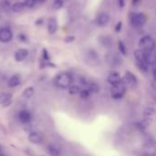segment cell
Returning <instances> with one entry per match:
<instances>
[{
    "mask_svg": "<svg viewBox=\"0 0 156 156\" xmlns=\"http://www.w3.org/2000/svg\"><path fill=\"white\" fill-rule=\"evenodd\" d=\"M12 103V94L9 92L0 93V105L3 107H8Z\"/></svg>",
    "mask_w": 156,
    "mask_h": 156,
    "instance_id": "cell-13",
    "label": "cell"
},
{
    "mask_svg": "<svg viewBox=\"0 0 156 156\" xmlns=\"http://www.w3.org/2000/svg\"><path fill=\"white\" fill-rule=\"evenodd\" d=\"M110 20H111V17H110L109 14L101 13L100 15L97 16V17L95 19V23L98 27H106L110 23Z\"/></svg>",
    "mask_w": 156,
    "mask_h": 156,
    "instance_id": "cell-8",
    "label": "cell"
},
{
    "mask_svg": "<svg viewBox=\"0 0 156 156\" xmlns=\"http://www.w3.org/2000/svg\"><path fill=\"white\" fill-rule=\"evenodd\" d=\"M139 48L144 51H149L155 49L156 42L155 40L150 36H144L139 40Z\"/></svg>",
    "mask_w": 156,
    "mask_h": 156,
    "instance_id": "cell-3",
    "label": "cell"
},
{
    "mask_svg": "<svg viewBox=\"0 0 156 156\" xmlns=\"http://www.w3.org/2000/svg\"><path fill=\"white\" fill-rule=\"evenodd\" d=\"M18 120L22 123L27 124L32 121V114L28 110H21L18 112Z\"/></svg>",
    "mask_w": 156,
    "mask_h": 156,
    "instance_id": "cell-9",
    "label": "cell"
},
{
    "mask_svg": "<svg viewBox=\"0 0 156 156\" xmlns=\"http://www.w3.org/2000/svg\"><path fill=\"white\" fill-rule=\"evenodd\" d=\"M17 37H18V40L21 41V42H26L27 40V37L25 34H21L20 33V34H18Z\"/></svg>",
    "mask_w": 156,
    "mask_h": 156,
    "instance_id": "cell-29",
    "label": "cell"
},
{
    "mask_svg": "<svg viewBox=\"0 0 156 156\" xmlns=\"http://www.w3.org/2000/svg\"><path fill=\"white\" fill-rule=\"evenodd\" d=\"M126 90H127V86L125 85L123 80H122L121 82H119L117 84L112 85L111 96L114 100H121L124 97Z\"/></svg>",
    "mask_w": 156,
    "mask_h": 156,
    "instance_id": "cell-2",
    "label": "cell"
},
{
    "mask_svg": "<svg viewBox=\"0 0 156 156\" xmlns=\"http://www.w3.org/2000/svg\"><path fill=\"white\" fill-rule=\"evenodd\" d=\"M0 156H5V155H4L3 154H0Z\"/></svg>",
    "mask_w": 156,
    "mask_h": 156,
    "instance_id": "cell-40",
    "label": "cell"
},
{
    "mask_svg": "<svg viewBox=\"0 0 156 156\" xmlns=\"http://www.w3.org/2000/svg\"><path fill=\"white\" fill-rule=\"evenodd\" d=\"M141 156H152V154H142Z\"/></svg>",
    "mask_w": 156,
    "mask_h": 156,
    "instance_id": "cell-36",
    "label": "cell"
},
{
    "mask_svg": "<svg viewBox=\"0 0 156 156\" xmlns=\"http://www.w3.org/2000/svg\"><path fill=\"white\" fill-rule=\"evenodd\" d=\"M13 38V32L8 27H0V42L8 43Z\"/></svg>",
    "mask_w": 156,
    "mask_h": 156,
    "instance_id": "cell-7",
    "label": "cell"
},
{
    "mask_svg": "<svg viewBox=\"0 0 156 156\" xmlns=\"http://www.w3.org/2000/svg\"><path fill=\"white\" fill-rule=\"evenodd\" d=\"M28 56V50L27 48H19L15 52L14 58L16 62H22L24 61Z\"/></svg>",
    "mask_w": 156,
    "mask_h": 156,
    "instance_id": "cell-12",
    "label": "cell"
},
{
    "mask_svg": "<svg viewBox=\"0 0 156 156\" xmlns=\"http://www.w3.org/2000/svg\"><path fill=\"white\" fill-rule=\"evenodd\" d=\"M99 40H100L101 44L104 48H111V47L112 46V39L110 37H108V36H102V37H100Z\"/></svg>",
    "mask_w": 156,
    "mask_h": 156,
    "instance_id": "cell-19",
    "label": "cell"
},
{
    "mask_svg": "<svg viewBox=\"0 0 156 156\" xmlns=\"http://www.w3.org/2000/svg\"><path fill=\"white\" fill-rule=\"evenodd\" d=\"M144 60L147 65H154L156 63V50L144 51Z\"/></svg>",
    "mask_w": 156,
    "mask_h": 156,
    "instance_id": "cell-11",
    "label": "cell"
},
{
    "mask_svg": "<svg viewBox=\"0 0 156 156\" xmlns=\"http://www.w3.org/2000/svg\"><path fill=\"white\" fill-rule=\"evenodd\" d=\"M81 90H82V88L80 86H79V85H71L69 88V93L70 95L77 96V95H80V94Z\"/></svg>",
    "mask_w": 156,
    "mask_h": 156,
    "instance_id": "cell-22",
    "label": "cell"
},
{
    "mask_svg": "<svg viewBox=\"0 0 156 156\" xmlns=\"http://www.w3.org/2000/svg\"><path fill=\"white\" fill-rule=\"evenodd\" d=\"M54 83L60 89H69L73 83V77L69 72H60L54 78Z\"/></svg>",
    "mask_w": 156,
    "mask_h": 156,
    "instance_id": "cell-1",
    "label": "cell"
},
{
    "mask_svg": "<svg viewBox=\"0 0 156 156\" xmlns=\"http://www.w3.org/2000/svg\"><path fill=\"white\" fill-rule=\"evenodd\" d=\"M48 153L51 154L52 156H59L60 155V152H59V149H58L56 146L54 145H48Z\"/></svg>",
    "mask_w": 156,
    "mask_h": 156,
    "instance_id": "cell-23",
    "label": "cell"
},
{
    "mask_svg": "<svg viewBox=\"0 0 156 156\" xmlns=\"http://www.w3.org/2000/svg\"><path fill=\"white\" fill-rule=\"evenodd\" d=\"M118 5L121 8H122L125 5V0H118Z\"/></svg>",
    "mask_w": 156,
    "mask_h": 156,
    "instance_id": "cell-32",
    "label": "cell"
},
{
    "mask_svg": "<svg viewBox=\"0 0 156 156\" xmlns=\"http://www.w3.org/2000/svg\"><path fill=\"white\" fill-rule=\"evenodd\" d=\"M22 82V79L20 77V75L18 74H14L13 76H11L7 81V85L9 88H16L18 87Z\"/></svg>",
    "mask_w": 156,
    "mask_h": 156,
    "instance_id": "cell-16",
    "label": "cell"
},
{
    "mask_svg": "<svg viewBox=\"0 0 156 156\" xmlns=\"http://www.w3.org/2000/svg\"><path fill=\"white\" fill-rule=\"evenodd\" d=\"M42 57H43V59L45 60H48L49 59V56L48 54V51L46 49H43V52H42Z\"/></svg>",
    "mask_w": 156,
    "mask_h": 156,
    "instance_id": "cell-30",
    "label": "cell"
},
{
    "mask_svg": "<svg viewBox=\"0 0 156 156\" xmlns=\"http://www.w3.org/2000/svg\"><path fill=\"white\" fill-rule=\"evenodd\" d=\"M37 2V0H25L24 5H25V7L27 8H33L36 5Z\"/></svg>",
    "mask_w": 156,
    "mask_h": 156,
    "instance_id": "cell-26",
    "label": "cell"
},
{
    "mask_svg": "<svg viewBox=\"0 0 156 156\" xmlns=\"http://www.w3.org/2000/svg\"><path fill=\"white\" fill-rule=\"evenodd\" d=\"M123 82L125 83V85L127 87H130V88H134L137 86L138 84V79L137 77L131 71H126L124 73V76H123Z\"/></svg>",
    "mask_w": 156,
    "mask_h": 156,
    "instance_id": "cell-6",
    "label": "cell"
},
{
    "mask_svg": "<svg viewBox=\"0 0 156 156\" xmlns=\"http://www.w3.org/2000/svg\"><path fill=\"white\" fill-rule=\"evenodd\" d=\"M34 93H35V89H34V87L30 86V87H27V88H26L24 90V91L22 93V96H23V98L28 100L34 95Z\"/></svg>",
    "mask_w": 156,
    "mask_h": 156,
    "instance_id": "cell-21",
    "label": "cell"
},
{
    "mask_svg": "<svg viewBox=\"0 0 156 156\" xmlns=\"http://www.w3.org/2000/svg\"><path fill=\"white\" fill-rule=\"evenodd\" d=\"M87 59L90 62V64L94 65V66H97V65H99L101 63V59H100L99 54L95 50H93V49H90L88 52V54H87Z\"/></svg>",
    "mask_w": 156,
    "mask_h": 156,
    "instance_id": "cell-10",
    "label": "cell"
},
{
    "mask_svg": "<svg viewBox=\"0 0 156 156\" xmlns=\"http://www.w3.org/2000/svg\"><path fill=\"white\" fill-rule=\"evenodd\" d=\"M91 94H92V93H91L89 90H87V89H82L81 91H80V96L82 99H88V98H90V96Z\"/></svg>",
    "mask_w": 156,
    "mask_h": 156,
    "instance_id": "cell-27",
    "label": "cell"
},
{
    "mask_svg": "<svg viewBox=\"0 0 156 156\" xmlns=\"http://www.w3.org/2000/svg\"><path fill=\"white\" fill-rule=\"evenodd\" d=\"M27 138H28L29 142L34 144H39L43 141V136L37 132H30L28 133Z\"/></svg>",
    "mask_w": 156,
    "mask_h": 156,
    "instance_id": "cell-15",
    "label": "cell"
},
{
    "mask_svg": "<svg viewBox=\"0 0 156 156\" xmlns=\"http://www.w3.org/2000/svg\"><path fill=\"white\" fill-rule=\"evenodd\" d=\"M72 40H74V37H67V38L65 39L66 42H71Z\"/></svg>",
    "mask_w": 156,
    "mask_h": 156,
    "instance_id": "cell-34",
    "label": "cell"
},
{
    "mask_svg": "<svg viewBox=\"0 0 156 156\" xmlns=\"http://www.w3.org/2000/svg\"><path fill=\"white\" fill-rule=\"evenodd\" d=\"M146 21H147V16L144 13L138 12L131 16V23L133 27H143L146 23Z\"/></svg>",
    "mask_w": 156,
    "mask_h": 156,
    "instance_id": "cell-5",
    "label": "cell"
},
{
    "mask_svg": "<svg viewBox=\"0 0 156 156\" xmlns=\"http://www.w3.org/2000/svg\"><path fill=\"white\" fill-rule=\"evenodd\" d=\"M152 156H156V150L154 151V154H152Z\"/></svg>",
    "mask_w": 156,
    "mask_h": 156,
    "instance_id": "cell-39",
    "label": "cell"
},
{
    "mask_svg": "<svg viewBox=\"0 0 156 156\" xmlns=\"http://www.w3.org/2000/svg\"><path fill=\"white\" fill-rule=\"evenodd\" d=\"M134 57L136 58L137 63H141V64H146L145 60H144V51L142 49H136L134 51Z\"/></svg>",
    "mask_w": 156,
    "mask_h": 156,
    "instance_id": "cell-18",
    "label": "cell"
},
{
    "mask_svg": "<svg viewBox=\"0 0 156 156\" xmlns=\"http://www.w3.org/2000/svg\"><path fill=\"white\" fill-rule=\"evenodd\" d=\"M11 9L15 13H19L25 9V5L24 2H15L14 4L11 5Z\"/></svg>",
    "mask_w": 156,
    "mask_h": 156,
    "instance_id": "cell-20",
    "label": "cell"
},
{
    "mask_svg": "<svg viewBox=\"0 0 156 156\" xmlns=\"http://www.w3.org/2000/svg\"><path fill=\"white\" fill-rule=\"evenodd\" d=\"M43 23H44V19H42V18H39V19H37V20L36 21V25H37V26L42 25Z\"/></svg>",
    "mask_w": 156,
    "mask_h": 156,
    "instance_id": "cell-33",
    "label": "cell"
},
{
    "mask_svg": "<svg viewBox=\"0 0 156 156\" xmlns=\"http://www.w3.org/2000/svg\"><path fill=\"white\" fill-rule=\"evenodd\" d=\"M65 1L66 0H54L53 1V7H54V9L58 10V9L62 8L63 5H64Z\"/></svg>",
    "mask_w": 156,
    "mask_h": 156,
    "instance_id": "cell-25",
    "label": "cell"
},
{
    "mask_svg": "<svg viewBox=\"0 0 156 156\" xmlns=\"http://www.w3.org/2000/svg\"><path fill=\"white\" fill-rule=\"evenodd\" d=\"M153 76H154V80L156 81V68L154 69V72H153Z\"/></svg>",
    "mask_w": 156,
    "mask_h": 156,
    "instance_id": "cell-35",
    "label": "cell"
},
{
    "mask_svg": "<svg viewBox=\"0 0 156 156\" xmlns=\"http://www.w3.org/2000/svg\"><path fill=\"white\" fill-rule=\"evenodd\" d=\"M105 60L106 62L113 68L120 67L122 64V58H121L120 55H118L115 52H108L105 54Z\"/></svg>",
    "mask_w": 156,
    "mask_h": 156,
    "instance_id": "cell-4",
    "label": "cell"
},
{
    "mask_svg": "<svg viewBox=\"0 0 156 156\" xmlns=\"http://www.w3.org/2000/svg\"><path fill=\"white\" fill-rule=\"evenodd\" d=\"M47 0H37V2H40V3H44V2H46Z\"/></svg>",
    "mask_w": 156,
    "mask_h": 156,
    "instance_id": "cell-37",
    "label": "cell"
},
{
    "mask_svg": "<svg viewBox=\"0 0 156 156\" xmlns=\"http://www.w3.org/2000/svg\"><path fill=\"white\" fill-rule=\"evenodd\" d=\"M118 48H119L120 52H121L123 56H126V55H127V48H126V46H125V44H124L122 40H119V42H118Z\"/></svg>",
    "mask_w": 156,
    "mask_h": 156,
    "instance_id": "cell-24",
    "label": "cell"
},
{
    "mask_svg": "<svg viewBox=\"0 0 156 156\" xmlns=\"http://www.w3.org/2000/svg\"><path fill=\"white\" fill-rule=\"evenodd\" d=\"M122 22H119V23L117 24V26L115 27V31H116V32H120V31H121V29H122Z\"/></svg>",
    "mask_w": 156,
    "mask_h": 156,
    "instance_id": "cell-31",
    "label": "cell"
},
{
    "mask_svg": "<svg viewBox=\"0 0 156 156\" xmlns=\"http://www.w3.org/2000/svg\"><path fill=\"white\" fill-rule=\"evenodd\" d=\"M58 30V21L56 17H50L48 21V31L49 34L53 35Z\"/></svg>",
    "mask_w": 156,
    "mask_h": 156,
    "instance_id": "cell-17",
    "label": "cell"
},
{
    "mask_svg": "<svg viewBox=\"0 0 156 156\" xmlns=\"http://www.w3.org/2000/svg\"><path fill=\"white\" fill-rule=\"evenodd\" d=\"M122 80V77L120 75V73H118L117 71H112L109 73L108 77H107V81L111 84V85H114V84H117L119 82H121Z\"/></svg>",
    "mask_w": 156,
    "mask_h": 156,
    "instance_id": "cell-14",
    "label": "cell"
},
{
    "mask_svg": "<svg viewBox=\"0 0 156 156\" xmlns=\"http://www.w3.org/2000/svg\"><path fill=\"white\" fill-rule=\"evenodd\" d=\"M154 112H155V111H154V108H147L145 111H144V115L146 116V117H148V118H150L152 115H154Z\"/></svg>",
    "mask_w": 156,
    "mask_h": 156,
    "instance_id": "cell-28",
    "label": "cell"
},
{
    "mask_svg": "<svg viewBox=\"0 0 156 156\" xmlns=\"http://www.w3.org/2000/svg\"><path fill=\"white\" fill-rule=\"evenodd\" d=\"M2 151H3V147H2V145L0 144V154H2Z\"/></svg>",
    "mask_w": 156,
    "mask_h": 156,
    "instance_id": "cell-38",
    "label": "cell"
}]
</instances>
